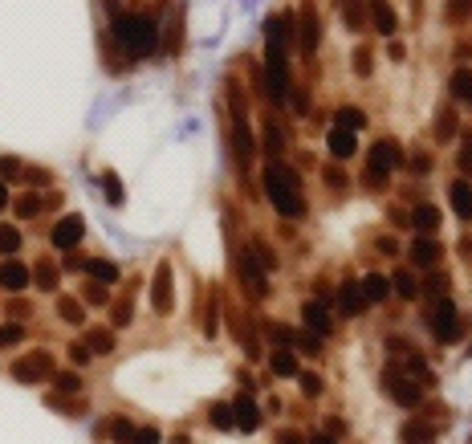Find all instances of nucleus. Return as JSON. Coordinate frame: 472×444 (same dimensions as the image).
I'll list each match as a JSON object with an SVG mask.
<instances>
[{
  "label": "nucleus",
  "instance_id": "37",
  "mask_svg": "<svg viewBox=\"0 0 472 444\" xmlns=\"http://www.w3.org/2000/svg\"><path fill=\"white\" fill-rule=\"evenodd\" d=\"M294 343H298L305 355H318V351H322V339H318L314 330H301V334H294Z\"/></svg>",
  "mask_w": 472,
  "mask_h": 444
},
{
  "label": "nucleus",
  "instance_id": "23",
  "mask_svg": "<svg viewBox=\"0 0 472 444\" xmlns=\"http://www.w3.org/2000/svg\"><path fill=\"white\" fill-rule=\"evenodd\" d=\"M86 347H90V355H110V351H114V330L94 326V330L86 334Z\"/></svg>",
  "mask_w": 472,
  "mask_h": 444
},
{
  "label": "nucleus",
  "instance_id": "20",
  "mask_svg": "<svg viewBox=\"0 0 472 444\" xmlns=\"http://www.w3.org/2000/svg\"><path fill=\"white\" fill-rule=\"evenodd\" d=\"M318 49V12L305 4L301 8V53H314Z\"/></svg>",
  "mask_w": 472,
  "mask_h": 444
},
{
  "label": "nucleus",
  "instance_id": "13",
  "mask_svg": "<svg viewBox=\"0 0 472 444\" xmlns=\"http://www.w3.org/2000/svg\"><path fill=\"white\" fill-rule=\"evenodd\" d=\"M362 306H367V298H362L358 281H342V290H338V314L342 318H358Z\"/></svg>",
  "mask_w": 472,
  "mask_h": 444
},
{
  "label": "nucleus",
  "instance_id": "35",
  "mask_svg": "<svg viewBox=\"0 0 472 444\" xmlns=\"http://www.w3.org/2000/svg\"><path fill=\"white\" fill-rule=\"evenodd\" d=\"M17 343H25V326H21V322L0 326V347H17Z\"/></svg>",
  "mask_w": 472,
  "mask_h": 444
},
{
  "label": "nucleus",
  "instance_id": "40",
  "mask_svg": "<svg viewBox=\"0 0 472 444\" xmlns=\"http://www.w3.org/2000/svg\"><path fill=\"white\" fill-rule=\"evenodd\" d=\"M110 436L119 444H130L134 441V424H130V420H114V424H110Z\"/></svg>",
  "mask_w": 472,
  "mask_h": 444
},
{
  "label": "nucleus",
  "instance_id": "46",
  "mask_svg": "<svg viewBox=\"0 0 472 444\" xmlns=\"http://www.w3.org/2000/svg\"><path fill=\"white\" fill-rule=\"evenodd\" d=\"M130 318H134V306H130V298H127V302L114 306V318H110V322H114V326H130Z\"/></svg>",
  "mask_w": 472,
  "mask_h": 444
},
{
  "label": "nucleus",
  "instance_id": "26",
  "mask_svg": "<svg viewBox=\"0 0 472 444\" xmlns=\"http://www.w3.org/2000/svg\"><path fill=\"white\" fill-rule=\"evenodd\" d=\"M21 228L17 224H0V257H17L21 253Z\"/></svg>",
  "mask_w": 472,
  "mask_h": 444
},
{
  "label": "nucleus",
  "instance_id": "16",
  "mask_svg": "<svg viewBox=\"0 0 472 444\" xmlns=\"http://www.w3.org/2000/svg\"><path fill=\"white\" fill-rule=\"evenodd\" d=\"M240 277H245V290H249L253 298H265V294H269L265 269H257V261H253V257H245V261H240Z\"/></svg>",
  "mask_w": 472,
  "mask_h": 444
},
{
  "label": "nucleus",
  "instance_id": "53",
  "mask_svg": "<svg viewBox=\"0 0 472 444\" xmlns=\"http://www.w3.org/2000/svg\"><path fill=\"white\" fill-rule=\"evenodd\" d=\"M428 168H431L428 155H411V172H428Z\"/></svg>",
  "mask_w": 472,
  "mask_h": 444
},
{
  "label": "nucleus",
  "instance_id": "41",
  "mask_svg": "<svg viewBox=\"0 0 472 444\" xmlns=\"http://www.w3.org/2000/svg\"><path fill=\"white\" fill-rule=\"evenodd\" d=\"M452 131H456V114L452 110H440V127H435V139H452Z\"/></svg>",
  "mask_w": 472,
  "mask_h": 444
},
{
  "label": "nucleus",
  "instance_id": "57",
  "mask_svg": "<svg viewBox=\"0 0 472 444\" xmlns=\"http://www.w3.org/2000/svg\"><path fill=\"white\" fill-rule=\"evenodd\" d=\"M8 208V179H0V212Z\"/></svg>",
  "mask_w": 472,
  "mask_h": 444
},
{
  "label": "nucleus",
  "instance_id": "30",
  "mask_svg": "<svg viewBox=\"0 0 472 444\" xmlns=\"http://www.w3.org/2000/svg\"><path fill=\"white\" fill-rule=\"evenodd\" d=\"M334 119H338V127H342V131H354V134L367 127V114H362L358 106H342V110H338Z\"/></svg>",
  "mask_w": 472,
  "mask_h": 444
},
{
  "label": "nucleus",
  "instance_id": "6",
  "mask_svg": "<svg viewBox=\"0 0 472 444\" xmlns=\"http://www.w3.org/2000/svg\"><path fill=\"white\" fill-rule=\"evenodd\" d=\"M151 306H155V314L175 310V277H172V265H167V261L155 265V277H151Z\"/></svg>",
  "mask_w": 472,
  "mask_h": 444
},
{
  "label": "nucleus",
  "instance_id": "17",
  "mask_svg": "<svg viewBox=\"0 0 472 444\" xmlns=\"http://www.w3.org/2000/svg\"><path fill=\"white\" fill-rule=\"evenodd\" d=\"M326 147H330V155H334V159H350V155L358 151V139H354V131L334 127V131H330V139H326Z\"/></svg>",
  "mask_w": 472,
  "mask_h": 444
},
{
  "label": "nucleus",
  "instance_id": "1",
  "mask_svg": "<svg viewBox=\"0 0 472 444\" xmlns=\"http://www.w3.org/2000/svg\"><path fill=\"white\" fill-rule=\"evenodd\" d=\"M265 196L273 200V208L289 221H298L305 212V200H301V183H298V172H289L285 163H269L265 168Z\"/></svg>",
  "mask_w": 472,
  "mask_h": 444
},
{
  "label": "nucleus",
  "instance_id": "34",
  "mask_svg": "<svg viewBox=\"0 0 472 444\" xmlns=\"http://www.w3.org/2000/svg\"><path fill=\"white\" fill-rule=\"evenodd\" d=\"M411 224H415V228H420V232H431V228H435V224H440V212H435V208H431V204H420V208H415V212H411Z\"/></svg>",
  "mask_w": 472,
  "mask_h": 444
},
{
  "label": "nucleus",
  "instance_id": "38",
  "mask_svg": "<svg viewBox=\"0 0 472 444\" xmlns=\"http://www.w3.org/2000/svg\"><path fill=\"white\" fill-rule=\"evenodd\" d=\"M82 302H90V306H106V285L86 281V290H82Z\"/></svg>",
  "mask_w": 472,
  "mask_h": 444
},
{
  "label": "nucleus",
  "instance_id": "28",
  "mask_svg": "<svg viewBox=\"0 0 472 444\" xmlns=\"http://www.w3.org/2000/svg\"><path fill=\"white\" fill-rule=\"evenodd\" d=\"M232 330H236V339H240L245 355H249V359H260V343L249 334V322H245V318H232Z\"/></svg>",
  "mask_w": 472,
  "mask_h": 444
},
{
  "label": "nucleus",
  "instance_id": "39",
  "mask_svg": "<svg viewBox=\"0 0 472 444\" xmlns=\"http://www.w3.org/2000/svg\"><path fill=\"white\" fill-rule=\"evenodd\" d=\"M362 21H367L362 4L358 0H346V29H362Z\"/></svg>",
  "mask_w": 472,
  "mask_h": 444
},
{
  "label": "nucleus",
  "instance_id": "12",
  "mask_svg": "<svg viewBox=\"0 0 472 444\" xmlns=\"http://www.w3.org/2000/svg\"><path fill=\"white\" fill-rule=\"evenodd\" d=\"M383 383L403 407H420V383H411V379H403V375H383Z\"/></svg>",
  "mask_w": 472,
  "mask_h": 444
},
{
  "label": "nucleus",
  "instance_id": "55",
  "mask_svg": "<svg viewBox=\"0 0 472 444\" xmlns=\"http://www.w3.org/2000/svg\"><path fill=\"white\" fill-rule=\"evenodd\" d=\"M305 444H338V441H334V436H326V432H314Z\"/></svg>",
  "mask_w": 472,
  "mask_h": 444
},
{
  "label": "nucleus",
  "instance_id": "10",
  "mask_svg": "<svg viewBox=\"0 0 472 444\" xmlns=\"http://www.w3.org/2000/svg\"><path fill=\"white\" fill-rule=\"evenodd\" d=\"M301 318H305V330H314L318 339H326V334H330V326H334V318H330V310H326V302H322V298L305 302Z\"/></svg>",
  "mask_w": 472,
  "mask_h": 444
},
{
  "label": "nucleus",
  "instance_id": "44",
  "mask_svg": "<svg viewBox=\"0 0 472 444\" xmlns=\"http://www.w3.org/2000/svg\"><path fill=\"white\" fill-rule=\"evenodd\" d=\"M90 359H94V355H90L86 343H70V363H74V367H86Z\"/></svg>",
  "mask_w": 472,
  "mask_h": 444
},
{
  "label": "nucleus",
  "instance_id": "11",
  "mask_svg": "<svg viewBox=\"0 0 472 444\" xmlns=\"http://www.w3.org/2000/svg\"><path fill=\"white\" fill-rule=\"evenodd\" d=\"M29 281H33V273H29L25 261H17V257H12V261H4V265H0V285H4L8 294H21Z\"/></svg>",
  "mask_w": 472,
  "mask_h": 444
},
{
  "label": "nucleus",
  "instance_id": "19",
  "mask_svg": "<svg viewBox=\"0 0 472 444\" xmlns=\"http://www.w3.org/2000/svg\"><path fill=\"white\" fill-rule=\"evenodd\" d=\"M358 290H362L367 302H383L387 294H391V277H383V273H367V277L358 281Z\"/></svg>",
  "mask_w": 472,
  "mask_h": 444
},
{
  "label": "nucleus",
  "instance_id": "24",
  "mask_svg": "<svg viewBox=\"0 0 472 444\" xmlns=\"http://www.w3.org/2000/svg\"><path fill=\"white\" fill-rule=\"evenodd\" d=\"M57 318H61V322H70V326H82V322H86L82 302H78V298H70V294H61V298H57Z\"/></svg>",
  "mask_w": 472,
  "mask_h": 444
},
{
  "label": "nucleus",
  "instance_id": "32",
  "mask_svg": "<svg viewBox=\"0 0 472 444\" xmlns=\"http://www.w3.org/2000/svg\"><path fill=\"white\" fill-rule=\"evenodd\" d=\"M391 290H395V294H403V298H415V294H420V281H415L407 269H399V273L391 277Z\"/></svg>",
  "mask_w": 472,
  "mask_h": 444
},
{
  "label": "nucleus",
  "instance_id": "54",
  "mask_svg": "<svg viewBox=\"0 0 472 444\" xmlns=\"http://www.w3.org/2000/svg\"><path fill=\"white\" fill-rule=\"evenodd\" d=\"M424 290H428V294H444V277H440V273L428 277V285H424Z\"/></svg>",
  "mask_w": 472,
  "mask_h": 444
},
{
  "label": "nucleus",
  "instance_id": "18",
  "mask_svg": "<svg viewBox=\"0 0 472 444\" xmlns=\"http://www.w3.org/2000/svg\"><path fill=\"white\" fill-rule=\"evenodd\" d=\"M448 200H452V208H456L460 221H472V188L464 183V179L448 183Z\"/></svg>",
  "mask_w": 472,
  "mask_h": 444
},
{
  "label": "nucleus",
  "instance_id": "7",
  "mask_svg": "<svg viewBox=\"0 0 472 444\" xmlns=\"http://www.w3.org/2000/svg\"><path fill=\"white\" fill-rule=\"evenodd\" d=\"M82 236H86V221L82 216H61V221L53 224V232H49V245L61 249V253H70V249L82 245Z\"/></svg>",
  "mask_w": 472,
  "mask_h": 444
},
{
  "label": "nucleus",
  "instance_id": "8",
  "mask_svg": "<svg viewBox=\"0 0 472 444\" xmlns=\"http://www.w3.org/2000/svg\"><path fill=\"white\" fill-rule=\"evenodd\" d=\"M431 330H435L440 343H452V339L460 334V318H456V306H452L448 298L435 302V310H431Z\"/></svg>",
  "mask_w": 472,
  "mask_h": 444
},
{
  "label": "nucleus",
  "instance_id": "9",
  "mask_svg": "<svg viewBox=\"0 0 472 444\" xmlns=\"http://www.w3.org/2000/svg\"><path fill=\"white\" fill-rule=\"evenodd\" d=\"M232 151H236V163L249 168V159H253V134H249V123H245L240 106L232 110Z\"/></svg>",
  "mask_w": 472,
  "mask_h": 444
},
{
  "label": "nucleus",
  "instance_id": "3",
  "mask_svg": "<svg viewBox=\"0 0 472 444\" xmlns=\"http://www.w3.org/2000/svg\"><path fill=\"white\" fill-rule=\"evenodd\" d=\"M265 90L281 106L289 98V70H285V45L265 41Z\"/></svg>",
  "mask_w": 472,
  "mask_h": 444
},
{
  "label": "nucleus",
  "instance_id": "36",
  "mask_svg": "<svg viewBox=\"0 0 472 444\" xmlns=\"http://www.w3.org/2000/svg\"><path fill=\"white\" fill-rule=\"evenodd\" d=\"M212 428H236V420H232V403H216L212 407Z\"/></svg>",
  "mask_w": 472,
  "mask_h": 444
},
{
  "label": "nucleus",
  "instance_id": "56",
  "mask_svg": "<svg viewBox=\"0 0 472 444\" xmlns=\"http://www.w3.org/2000/svg\"><path fill=\"white\" fill-rule=\"evenodd\" d=\"M277 444H305V441H301L298 432H281V436H277Z\"/></svg>",
  "mask_w": 472,
  "mask_h": 444
},
{
  "label": "nucleus",
  "instance_id": "31",
  "mask_svg": "<svg viewBox=\"0 0 472 444\" xmlns=\"http://www.w3.org/2000/svg\"><path fill=\"white\" fill-rule=\"evenodd\" d=\"M371 12H375V29H379L383 37H391V33H395V25H399V21H395V12H391V4L375 0V8H371Z\"/></svg>",
  "mask_w": 472,
  "mask_h": 444
},
{
  "label": "nucleus",
  "instance_id": "15",
  "mask_svg": "<svg viewBox=\"0 0 472 444\" xmlns=\"http://www.w3.org/2000/svg\"><path fill=\"white\" fill-rule=\"evenodd\" d=\"M232 420H236V428H245V432H253L260 424V412H257V400L253 396H240V400L232 403Z\"/></svg>",
  "mask_w": 472,
  "mask_h": 444
},
{
  "label": "nucleus",
  "instance_id": "27",
  "mask_svg": "<svg viewBox=\"0 0 472 444\" xmlns=\"http://www.w3.org/2000/svg\"><path fill=\"white\" fill-rule=\"evenodd\" d=\"M273 375H277V379H294V375H298V355H294V351H277V355H273Z\"/></svg>",
  "mask_w": 472,
  "mask_h": 444
},
{
  "label": "nucleus",
  "instance_id": "14",
  "mask_svg": "<svg viewBox=\"0 0 472 444\" xmlns=\"http://www.w3.org/2000/svg\"><path fill=\"white\" fill-rule=\"evenodd\" d=\"M265 41H277V45L289 49V41H294V17H289V12L269 17V25H265Z\"/></svg>",
  "mask_w": 472,
  "mask_h": 444
},
{
  "label": "nucleus",
  "instance_id": "29",
  "mask_svg": "<svg viewBox=\"0 0 472 444\" xmlns=\"http://www.w3.org/2000/svg\"><path fill=\"white\" fill-rule=\"evenodd\" d=\"M33 281H37V290H49V294H53V290H57V265H53V261H37V265H33Z\"/></svg>",
  "mask_w": 472,
  "mask_h": 444
},
{
  "label": "nucleus",
  "instance_id": "52",
  "mask_svg": "<svg viewBox=\"0 0 472 444\" xmlns=\"http://www.w3.org/2000/svg\"><path fill=\"white\" fill-rule=\"evenodd\" d=\"M8 314H12L17 322H25V318L33 314V306H25V302H12V306H8Z\"/></svg>",
  "mask_w": 472,
  "mask_h": 444
},
{
  "label": "nucleus",
  "instance_id": "49",
  "mask_svg": "<svg viewBox=\"0 0 472 444\" xmlns=\"http://www.w3.org/2000/svg\"><path fill=\"white\" fill-rule=\"evenodd\" d=\"M130 444H163V432L159 428H143V432H134Z\"/></svg>",
  "mask_w": 472,
  "mask_h": 444
},
{
  "label": "nucleus",
  "instance_id": "25",
  "mask_svg": "<svg viewBox=\"0 0 472 444\" xmlns=\"http://www.w3.org/2000/svg\"><path fill=\"white\" fill-rule=\"evenodd\" d=\"M49 379H53L57 396H78V392H82V375H78V371H53Z\"/></svg>",
  "mask_w": 472,
  "mask_h": 444
},
{
  "label": "nucleus",
  "instance_id": "33",
  "mask_svg": "<svg viewBox=\"0 0 472 444\" xmlns=\"http://www.w3.org/2000/svg\"><path fill=\"white\" fill-rule=\"evenodd\" d=\"M452 98L472 102V70H456V74H452Z\"/></svg>",
  "mask_w": 472,
  "mask_h": 444
},
{
  "label": "nucleus",
  "instance_id": "21",
  "mask_svg": "<svg viewBox=\"0 0 472 444\" xmlns=\"http://www.w3.org/2000/svg\"><path fill=\"white\" fill-rule=\"evenodd\" d=\"M411 261H415V265H435V261H440V245H435L431 236H415V241H411Z\"/></svg>",
  "mask_w": 472,
  "mask_h": 444
},
{
  "label": "nucleus",
  "instance_id": "50",
  "mask_svg": "<svg viewBox=\"0 0 472 444\" xmlns=\"http://www.w3.org/2000/svg\"><path fill=\"white\" fill-rule=\"evenodd\" d=\"M469 8H472V0H448V21H460Z\"/></svg>",
  "mask_w": 472,
  "mask_h": 444
},
{
  "label": "nucleus",
  "instance_id": "42",
  "mask_svg": "<svg viewBox=\"0 0 472 444\" xmlns=\"http://www.w3.org/2000/svg\"><path fill=\"white\" fill-rule=\"evenodd\" d=\"M37 212H41V200H37V196H21V200H17V216H29V221H33Z\"/></svg>",
  "mask_w": 472,
  "mask_h": 444
},
{
  "label": "nucleus",
  "instance_id": "4",
  "mask_svg": "<svg viewBox=\"0 0 472 444\" xmlns=\"http://www.w3.org/2000/svg\"><path fill=\"white\" fill-rule=\"evenodd\" d=\"M399 143L395 139H379L371 151H367V183L371 188H383L387 176H391V168H399Z\"/></svg>",
  "mask_w": 472,
  "mask_h": 444
},
{
  "label": "nucleus",
  "instance_id": "58",
  "mask_svg": "<svg viewBox=\"0 0 472 444\" xmlns=\"http://www.w3.org/2000/svg\"><path fill=\"white\" fill-rule=\"evenodd\" d=\"M460 163H464V168H472V139L464 143V155H460Z\"/></svg>",
  "mask_w": 472,
  "mask_h": 444
},
{
  "label": "nucleus",
  "instance_id": "47",
  "mask_svg": "<svg viewBox=\"0 0 472 444\" xmlns=\"http://www.w3.org/2000/svg\"><path fill=\"white\" fill-rule=\"evenodd\" d=\"M298 379H301V392H305V396H318V392H322V375L305 371V375H298Z\"/></svg>",
  "mask_w": 472,
  "mask_h": 444
},
{
  "label": "nucleus",
  "instance_id": "48",
  "mask_svg": "<svg viewBox=\"0 0 472 444\" xmlns=\"http://www.w3.org/2000/svg\"><path fill=\"white\" fill-rule=\"evenodd\" d=\"M269 334H273V343H281V351H289V343H294L289 326H269Z\"/></svg>",
  "mask_w": 472,
  "mask_h": 444
},
{
  "label": "nucleus",
  "instance_id": "5",
  "mask_svg": "<svg viewBox=\"0 0 472 444\" xmlns=\"http://www.w3.org/2000/svg\"><path fill=\"white\" fill-rule=\"evenodd\" d=\"M53 371H57V367H53V355H49V351H29V355H21L17 363H12V379L25 383V387L45 383Z\"/></svg>",
  "mask_w": 472,
  "mask_h": 444
},
{
  "label": "nucleus",
  "instance_id": "45",
  "mask_svg": "<svg viewBox=\"0 0 472 444\" xmlns=\"http://www.w3.org/2000/svg\"><path fill=\"white\" fill-rule=\"evenodd\" d=\"M265 147H269V159L277 163V155H281V131H277V127L265 131Z\"/></svg>",
  "mask_w": 472,
  "mask_h": 444
},
{
  "label": "nucleus",
  "instance_id": "43",
  "mask_svg": "<svg viewBox=\"0 0 472 444\" xmlns=\"http://www.w3.org/2000/svg\"><path fill=\"white\" fill-rule=\"evenodd\" d=\"M102 183H106V200H110V204H123V188H119V176H114V172H106V176H102Z\"/></svg>",
  "mask_w": 472,
  "mask_h": 444
},
{
  "label": "nucleus",
  "instance_id": "22",
  "mask_svg": "<svg viewBox=\"0 0 472 444\" xmlns=\"http://www.w3.org/2000/svg\"><path fill=\"white\" fill-rule=\"evenodd\" d=\"M86 273L98 281V285H114V281H119V265H114V261H106V257L86 261Z\"/></svg>",
  "mask_w": 472,
  "mask_h": 444
},
{
  "label": "nucleus",
  "instance_id": "51",
  "mask_svg": "<svg viewBox=\"0 0 472 444\" xmlns=\"http://www.w3.org/2000/svg\"><path fill=\"white\" fill-rule=\"evenodd\" d=\"M354 70H358L362 78L371 74V49H358V53H354Z\"/></svg>",
  "mask_w": 472,
  "mask_h": 444
},
{
  "label": "nucleus",
  "instance_id": "2",
  "mask_svg": "<svg viewBox=\"0 0 472 444\" xmlns=\"http://www.w3.org/2000/svg\"><path fill=\"white\" fill-rule=\"evenodd\" d=\"M114 37H119V45L130 49V53H151L159 33H155V21H151V17L119 12V17H114Z\"/></svg>",
  "mask_w": 472,
  "mask_h": 444
}]
</instances>
